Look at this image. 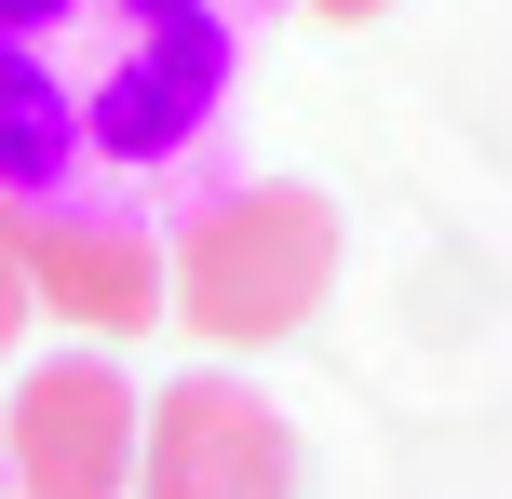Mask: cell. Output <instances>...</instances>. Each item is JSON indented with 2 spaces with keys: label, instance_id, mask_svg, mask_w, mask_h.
<instances>
[{
  "label": "cell",
  "instance_id": "3",
  "mask_svg": "<svg viewBox=\"0 0 512 499\" xmlns=\"http://www.w3.org/2000/svg\"><path fill=\"white\" fill-rule=\"evenodd\" d=\"M135 446H149V405L108 351H54L41 378H14V419H0L14 499H135Z\"/></svg>",
  "mask_w": 512,
  "mask_h": 499
},
{
  "label": "cell",
  "instance_id": "6",
  "mask_svg": "<svg viewBox=\"0 0 512 499\" xmlns=\"http://www.w3.org/2000/svg\"><path fill=\"white\" fill-rule=\"evenodd\" d=\"M27 311H41V297H27V257H14V216H0V365H14V338H27Z\"/></svg>",
  "mask_w": 512,
  "mask_h": 499
},
{
  "label": "cell",
  "instance_id": "1",
  "mask_svg": "<svg viewBox=\"0 0 512 499\" xmlns=\"http://www.w3.org/2000/svg\"><path fill=\"white\" fill-rule=\"evenodd\" d=\"M0 54L68 95L81 162H176L230 81L216 0H0Z\"/></svg>",
  "mask_w": 512,
  "mask_h": 499
},
{
  "label": "cell",
  "instance_id": "4",
  "mask_svg": "<svg viewBox=\"0 0 512 499\" xmlns=\"http://www.w3.org/2000/svg\"><path fill=\"white\" fill-rule=\"evenodd\" d=\"M135 499H297V419L230 365L176 378L135 446Z\"/></svg>",
  "mask_w": 512,
  "mask_h": 499
},
{
  "label": "cell",
  "instance_id": "2",
  "mask_svg": "<svg viewBox=\"0 0 512 499\" xmlns=\"http://www.w3.org/2000/svg\"><path fill=\"white\" fill-rule=\"evenodd\" d=\"M324 284H337V216H324V189H297V176L203 189L189 230L162 243V297H176V324H203L216 351L297 338V324L324 311Z\"/></svg>",
  "mask_w": 512,
  "mask_h": 499
},
{
  "label": "cell",
  "instance_id": "5",
  "mask_svg": "<svg viewBox=\"0 0 512 499\" xmlns=\"http://www.w3.org/2000/svg\"><path fill=\"white\" fill-rule=\"evenodd\" d=\"M14 216V257H27V297L68 324H95V338H135V324L162 311V243L149 216L122 203H81V189H54V203H0Z\"/></svg>",
  "mask_w": 512,
  "mask_h": 499
},
{
  "label": "cell",
  "instance_id": "7",
  "mask_svg": "<svg viewBox=\"0 0 512 499\" xmlns=\"http://www.w3.org/2000/svg\"><path fill=\"white\" fill-rule=\"evenodd\" d=\"M310 14H337V27H364V14H391V0H310Z\"/></svg>",
  "mask_w": 512,
  "mask_h": 499
}]
</instances>
